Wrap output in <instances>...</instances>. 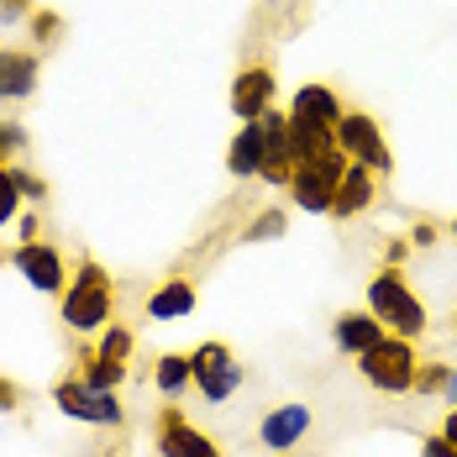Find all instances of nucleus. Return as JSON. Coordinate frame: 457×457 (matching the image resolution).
Listing matches in <instances>:
<instances>
[{
	"label": "nucleus",
	"mask_w": 457,
	"mask_h": 457,
	"mask_svg": "<svg viewBox=\"0 0 457 457\" xmlns=\"http://www.w3.org/2000/svg\"><path fill=\"white\" fill-rule=\"evenodd\" d=\"M311 426H316L311 405L289 400V405H274V411H263V420H258V442H263L269 453H295V447L311 436Z\"/></svg>",
	"instance_id": "9b49d317"
},
{
	"label": "nucleus",
	"mask_w": 457,
	"mask_h": 457,
	"mask_svg": "<svg viewBox=\"0 0 457 457\" xmlns=\"http://www.w3.org/2000/svg\"><path fill=\"white\" fill-rule=\"evenodd\" d=\"M263 169V121H242L227 147V174L231 179H258Z\"/></svg>",
	"instance_id": "dca6fc26"
},
{
	"label": "nucleus",
	"mask_w": 457,
	"mask_h": 457,
	"mask_svg": "<svg viewBox=\"0 0 457 457\" xmlns=\"http://www.w3.org/2000/svg\"><path fill=\"white\" fill-rule=\"evenodd\" d=\"M195 300H200V295H195V278L174 274L147 295V316L153 320H184L189 311H195Z\"/></svg>",
	"instance_id": "f3484780"
},
{
	"label": "nucleus",
	"mask_w": 457,
	"mask_h": 457,
	"mask_svg": "<svg viewBox=\"0 0 457 457\" xmlns=\"http://www.w3.org/2000/svg\"><path fill=\"white\" fill-rule=\"evenodd\" d=\"M95 353L105 358V363H132V353H137V331L127 326V320H111L105 331H100V342H95Z\"/></svg>",
	"instance_id": "aec40b11"
},
{
	"label": "nucleus",
	"mask_w": 457,
	"mask_h": 457,
	"mask_svg": "<svg viewBox=\"0 0 457 457\" xmlns=\"http://www.w3.org/2000/svg\"><path fill=\"white\" fill-rule=\"evenodd\" d=\"M405 258H411V242H400V237H395V242H384V269H400Z\"/></svg>",
	"instance_id": "cd10ccee"
},
{
	"label": "nucleus",
	"mask_w": 457,
	"mask_h": 457,
	"mask_svg": "<svg viewBox=\"0 0 457 457\" xmlns=\"http://www.w3.org/2000/svg\"><path fill=\"white\" fill-rule=\"evenodd\" d=\"M368 311L384 320L389 337H405V342H420L431 331V316H426L420 295L411 289V278L400 274V269H378V274L368 278Z\"/></svg>",
	"instance_id": "f03ea898"
},
{
	"label": "nucleus",
	"mask_w": 457,
	"mask_h": 457,
	"mask_svg": "<svg viewBox=\"0 0 457 457\" xmlns=\"http://www.w3.org/2000/svg\"><path fill=\"white\" fill-rule=\"evenodd\" d=\"M447 231H453V242H457V216H453V227H447Z\"/></svg>",
	"instance_id": "473e14b6"
},
{
	"label": "nucleus",
	"mask_w": 457,
	"mask_h": 457,
	"mask_svg": "<svg viewBox=\"0 0 457 457\" xmlns=\"http://www.w3.org/2000/svg\"><path fill=\"white\" fill-rule=\"evenodd\" d=\"M11 263H16V274L27 278L37 295H63V289H69L63 253H58L47 237H27V242H16V247H11Z\"/></svg>",
	"instance_id": "1a4fd4ad"
},
{
	"label": "nucleus",
	"mask_w": 457,
	"mask_h": 457,
	"mask_svg": "<svg viewBox=\"0 0 457 457\" xmlns=\"http://www.w3.org/2000/svg\"><path fill=\"white\" fill-rule=\"evenodd\" d=\"M153 436H158V453L163 457H227L221 442L211 431H200L179 405H163L158 420H153Z\"/></svg>",
	"instance_id": "6e6552de"
},
{
	"label": "nucleus",
	"mask_w": 457,
	"mask_h": 457,
	"mask_svg": "<svg viewBox=\"0 0 457 457\" xmlns=\"http://www.w3.org/2000/svg\"><path fill=\"white\" fill-rule=\"evenodd\" d=\"M347 116V100L331 90V85H300L289 95V121L295 127H320V132H337V121Z\"/></svg>",
	"instance_id": "f8f14e48"
},
{
	"label": "nucleus",
	"mask_w": 457,
	"mask_h": 457,
	"mask_svg": "<svg viewBox=\"0 0 457 457\" xmlns=\"http://www.w3.org/2000/svg\"><path fill=\"white\" fill-rule=\"evenodd\" d=\"M43 79V58L32 47H0V100H32Z\"/></svg>",
	"instance_id": "ddd939ff"
},
{
	"label": "nucleus",
	"mask_w": 457,
	"mask_h": 457,
	"mask_svg": "<svg viewBox=\"0 0 457 457\" xmlns=\"http://www.w3.org/2000/svg\"><path fill=\"white\" fill-rule=\"evenodd\" d=\"M69 378H79V384H90V389H105V395H116L121 384H127V368L121 363H105L95 347H74V363H69Z\"/></svg>",
	"instance_id": "a211bd4d"
},
{
	"label": "nucleus",
	"mask_w": 457,
	"mask_h": 457,
	"mask_svg": "<svg viewBox=\"0 0 457 457\" xmlns=\"http://www.w3.org/2000/svg\"><path fill=\"white\" fill-rule=\"evenodd\" d=\"M284 231H289V211H284V205H263V211L242 227V242L258 247V242H274V237H284Z\"/></svg>",
	"instance_id": "412c9836"
},
{
	"label": "nucleus",
	"mask_w": 457,
	"mask_h": 457,
	"mask_svg": "<svg viewBox=\"0 0 457 457\" xmlns=\"http://www.w3.org/2000/svg\"><path fill=\"white\" fill-rule=\"evenodd\" d=\"M447 378H453V363H420L415 368V389L411 395H420V400H442V389H447Z\"/></svg>",
	"instance_id": "4be33fe9"
},
{
	"label": "nucleus",
	"mask_w": 457,
	"mask_h": 457,
	"mask_svg": "<svg viewBox=\"0 0 457 457\" xmlns=\"http://www.w3.org/2000/svg\"><path fill=\"white\" fill-rule=\"evenodd\" d=\"M53 405L69 415V420H79V426H95V431H121V426H127L121 400L105 395V389L79 384V378H58V384H53Z\"/></svg>",
	"instance_id": "20e7f679"
},
{
	"label": "nucleus",
	"mask_w": 457,
	"mask_h": 457,
	"mask_svg": "<svg viewBox=\"0 0 457 457\" xmlns=\"http://www.w3.org/2000/svg\"><path fill=\"white\" fill-rule=\"evenodd\" d=\"M442 436H447V442L457 447V411H447V415H442Z\"/></svg>",
	"instance_id": "7c9ffc66"
},
{
	"label": "nucleus",
	"mask_w": 457,
	"mask_h": 457,
	"mask_svg": "<svg viewBox=\"0 0 457 457\" xmlns=\"http://www.w3.org/2000/svg\"><path fill=\"white\" fill-rule=\"evenodd\" d=\"M153 384L163 400H179L184 389H195V368H189V353H163L153 363Z\"/></svg>",
	"instance_id": "6ab92c4d"
},
{
	"label": "nucleus",
	"mask_w": 457,
	"mask_h": 457,
	"mask_svg": "<svg viewBox=\"0 0 457 457\" xmlns=\"http://www.w3.org/2000/svg\"><path fill=\"white\" fill-rule=\"evenodd\" d=\"M274 95H278V79L269 63H242L237 79H231V116L237 121H258L274 111Z\"/></svg>",
	"instance_id": "9d476101"
},
{
	"label": "nucleus",
	"mask_w": 457,
	"mask_h": 457,
	"mask_svg": "<svg viewBox=\"0 0 457 457\" xmlns=\"http://www.w3.org/2000/svg\"><path fill=\"white\" fill-rule=\"evenodd\" d=\"M442 400H447V405L457 411V368H453V378H447V389H442Z\"/></svg>",
	"instance_id": "2f4dec72"
},
{
	"label": "nucleus",
	"mask_w": 457,
	"mask_h": 457,
	"mask_svg": "<svg viewBox=\"0 0 457 457\" xmlns=\"http://www.w3.org/2000/svg\"><path fill=\"white\" fill-rule=\"evenodd\" d=\"M32 16V0H0V21H21Z\"/></svg>",
	"instance_id": "c756f323"
},
{
	"label": "nucleus",
	"mask_w": 457,
	"mask_h": 457,
	"mask_svg": "<svg viewBox=\"0 0 457 457\" xmlns=\"http://www.w3.org/2000/svg\"><path fill=\"white\" fill-rule=\"evenodd\" d=\"M420 457H457V447L442 436V431H431V436L420 442Z\"/></svg>",
	"instance_id": "bb28decb"
},
{
	"label": "nucleus",
	"mask_w": 457,
	"mask_h": 457,
	"mask_svg": "<svg viewBox=\"0 0 457 457\" xmlns=\"http://www.w3.org/2000/svg\"><path fill=\"white\" fill-rule=\"evenodd\" d=\"M21 211H27L21 189L11 184V169H0V231L11 227V221H21Z\"/></svg>",
	"instance_id": "b1692460"
},
{
	"label": "nucleus",
	"mask_w": 457,
	"mask_h": 457,
	"mask_svg": "<svg viewBox=\"0 0 457 457\" xmlns=\"http://www.w3.org/2000/svg\"><path fill=\"white\" fill-rule=\"evenodd\" d=\"M21 405H27V389H21L16 378H5V373H0V415H16Z\"/></svg>",
	"instance_id": "a878e982"
},
{
	"label": "nucleus",
	"mask_w": 457,
	"mask_h": 457,
	"mask_svg": "<svg viewBox=\"0 0 457 457\" xmlns=\"http://www.w3.org/2000/svg\"><path fill=\"white\" fill-rule=\"evenodd\" d=\"M27 32H32V43H37V47H53L58 37H63V16H58V11H43V5H37V11L27 16Z\"/></svg>",
	"instance_id": "5701e85b"
},
{
	"label": "nucleus",
	"mask_w": 457,
	"mask_h": 457,
	"mask_svg": "<svg viewBox=\"0 0 457 457\" xmlns=\"http://www.w3.org/2000/svg\"><path fill=\"white\" fill-rule=\"evenodd\" d=\"M453 331H457V311H453Z\"/></svg>",
	"instance_id": "72a5a7b5"
},
{
	"label": "nucleus",
	"mask_w": 457,
	"mask_h": 457,
	"mask_svg": "<svg viewBox=\"0 0 457 457\" xmlns=\"http://www.w3.org/2000/svg\"><path fill=\"white\" fill-rule=\"evenodd\" d=\"M405 242H411V247H431V242H436V221H415Z\"/></svg>",
	"instance_id": "c85d7f7f"
},
{
	"label": "nucleus",
	"mask_w": 457,
	"mask_h": 457,
	"mask_svg": "<svg viewBox=\"0 0 457 457\" xmlns=\"http://www.w3.org/2000/svg\"><path fill=\"white\" fill-rule=\"evenodd\" d=\"M111 311H116V278L100 258H79V269L69 274V289L58 295V320L69 331H100L111 326Z\"/></svg>",
	"instance_id": "f257e3e1"
},
{
	"label": "nucleus",
	"mask_w": 457,
	"mask_h": 457,
	"mask_svg": "<svg viewBox=\"0 0 457 457\" xmlns=\"http://www.w3.org/2000/svg\"><path fill=\"white\" fill-rule=\"evenodd\" d=\"M373 200H378V174L353 163L337 184V195H331V221H358L363 211H373Z\"/></svg>",
	"instance_id": "4468645a"
},
{
	"label": "nucleus",
	"mask_w": 457,
	"mask_h": 457,
	"mask_svg": "<svg viewBox=\"0 0 457 457\" xmlns=\"http://www.w3.org/2000/svg\"><path fill=\"white\" fill-rule=\"evenodd\" d=\"M347 169H353V163H347L342 147L326 153V158H316V163H300L295 179H289V200H295L305 216H331V195H337V184H342Z\"/></svg>",
	"instance_id": "0eeeda50"
},
{
	"label": "nucleus",
	"mask_w": 457,
	"mask_h": 457,
	"mask_svg": "<svg viewBox=\"0 0 457 457\" xmlns=\"http://www.w3.org/2000/svg\"><path fill=\"white\" fill-rule=\"evenodd\" d=\"M0 263H5V253H0Z\"/></svg>",
	"instance_id": "f704fd0d"
},
{
	"label": "nucleus",
	"mask_w": 457,
	"mask_h": 457,
	"mask_svg": "<svg viewBox=\"0 0 457 457\" xmlns=\"http://www.w3.org/2000/svg\"><path fill=\"white\" fill-rule=\"evenodd\" d=\"M189 368H195V395H200L205 405H227L231 395L242 389V378H247L227 342H200V347L189 353Z\"/></svg>",
	"instance_id": "39448f33"
},
{
	"label": "nucleus",
	"mask_w": 457,
	"mask_h": 457,
	"mask_svg": "<svg viewBox=\"0 0 457 457\" xmlns=\"http://www.w3.org/2000/svg\"><path fill=\"white\" fill-rule=\"evenodd\" d=\"M415 342L405 337H384L378 347H368L363 358H358V373H363L368 389H378V395H411L415 389Z\"/></svg>",
	"instance_id": "7ed1b4c3"
},
{
	"label": "nucleus",
	"mask_w": 457,
	"mask_h": 457,
	"mask_svg": "<svg viewBox=\"0 0 457 457\" xmlns=\"http://www.w3.org/2000/svg\"><path fill=\"white\" fill-rule=\"evenodd\" d=\"M384 337H389V331H384V320L373 316L368 305H363V311H342V316H337V326H331V342H337L353 363L363 358L368 347H378Z\"/></svg>",
	"instance_id": "2eb2a0df"
},
{
	"label": "nucleus",
	"mask_w": 457,
	"mask_h": 457,
	"mask_svg": "<svg viewBox=\"0 0 457 457\" xmlns=\"http://www.w3.org/2000/svg\"><path fill=\"white\" fill-rule=\"evenodd\" d=\"M11 184L21 189V200H27V205H43V200H47V179H43V174H32V169H21V163H11Z\"/></svg>",
	"instance_id": "393cba45"
},
{
	"label": "nucleus",
	"mask_w": 457,
	"mask_h": 457,
	"mask_svg": "<svg viewBox=\"0 0 457 457\" xmlns=\"http://www.w3.org/2000/svg\"><path fill=\"white\" fill-rule=\"evenodd\" d=\"M337 147L347 153V163H363L368 174H389L395 169V153H389V142H384V127L368 116V111H353L347 105V116L337 121Z\"/></svg>",
	"instance_id": "423d86ee"
}]
</instances>
